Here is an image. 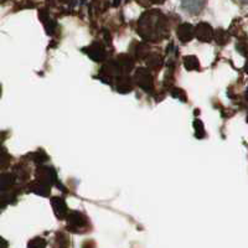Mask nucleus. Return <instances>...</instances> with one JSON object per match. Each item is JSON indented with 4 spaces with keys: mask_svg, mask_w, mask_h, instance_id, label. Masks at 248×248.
Listing matches in <instances>:
<instances>
[{
    "mask_svg": "<svg viewBox=\"0 0 248 248\" xmlns=\"http://www.w3.org/2000/svg\"><path fill=\"white\" fill-rule=\"evenodd\" d=\"M164 24H165V19L159 12L145 13L139 21V25L141 29L140 34H143V36H147V34H150L149 39H152L164 30Z\"/></svg>",
    "mask_w": 248,
    "mask_h": 248,
    "instance_id": "nucleus-1",
    "label": "nucleus"
},
{
    "mask_svg": "<svg viewBox=\"0 0 248 248\" xmlns=\"http://www.w3.org/2000/svg\"><path fill=\"white\" fill-rule=\"evenodd\" d=\"M181 6L189 14H199L205 6L206 0H180Z\"/></svg>",
    "mask_w": 248,
    "mask_h": 248,
    "instance_id": "nucleus-2",
    "label": "nucleus"
},
{
    "mask_svg": "<svg viewBox=\"0 0 248 248\" xmlns=\"http://www.w3.org/2000/svg\"><path fill=\"white\" fill-rule=\"evenodd\" d=\"M195 32L201 41H210V39L212 37V29L209 24H199Z\"/></svg>",
    "mask_w": 248,
    "mask_h": 248,
    "instance_id": "nucleus-3",
    "label": "nucleus"
},
{
    "mask_svg": "<svg viewBox=\"0 0 248 248\" xmlns=\"http://www.w3.org/2000/svg\"><path fill=\"white\" fill-rule=\"evenodd\" d=\"M70 229L75 232H81L85 230V221H83V216H81L79 214H75L74 216H71L70 218Z\"/></svg>",
    "mask_w": 248,
    "mask_h": 248,
    "instance_id": "nucleus-4",
    "label": "nucleus"
},
{
    "mask_svg": "<svg viewBox=\"0 0 248 248\" xmlns=\"http://www.w3.org/2000/svg\"><path fill=\"white\" fill-rule=\"evenodd\" d=\"M194 26H191L190 24H183V25L179 28L178 30V35H179V39L183 40V41H189V40L192 39L194 36Z\"/></svg>",
    "mask_w": 248,
    "mask_h": 248,
    "instance_id": "nucleus-5",
    "label": "nucleus"
},
{
    "mask_svg": "<svg viewBox=\"0 0 248 248\" xmlns=\"http://www.w3.org/2000/svg\"><path fill=\"white\" fill-rule=\"evenodd\" d=\"M13 184H14V175L8 172L0 174V191L8 190Z\"/></svg>",
    "mask_w": 248,
    "mask_h": 248,
    "instance_id": "nucleus-6",
    "label": "nucleus"
},
{
    "mask_svg": "<svg viewBox=\"0 0 248 248\" xmlns=\"http://www.w3.org/2000/svg\"><path fill=\"white\" fill-rule=\"evenodd\" d=\"M46 247V242L45 240L43 238H34L32 241L29 242L28 248H45Z\"/></svg>",
    "mask_w": 248,
    "mask_h": 248,
    "instance_id": "nucleus-7",
    "label": "nucleus"
},
{
    "mask_svg": "<svg viewBox=\"0 0 248 248\" xmlns=\"http://www.w3.org/2000/svg\"><path fill=\"white\" fill-rule=\"evenodd\" d=\"M10 164V156L6 154V152H0V169H5Z\"/></svg>",
    "mask_w": 248,
    "mask_h": 248,
    "instance_id": "nucleus-8",
    "label": "nucleus"
},
{
    "mask_svg": "<svg viewBox=\"0 0 248 248\" xmlns=\"http://www.w3.org/2000/svg\"><path fill=\"white\" fill-rule=\"evenodd\" d=\"M68 247V238L63 234H60L56 240V248H67Z\"/></svg>",
    "mask_w": 248,
    "mask_h": 248,
    "instance_id": "nucleus-9",
    "label": "nucleus"
},
{
    "mask_svg": "<svg viewBox=\"0 0 248 248\" xmlns=\"http://www.w3.org/2000/svg\"><path fill=\"white\" fill-rule=\"evenodd\" d=\"M137 1H138V3L143 6H148L152 4V0H137Z\"/></svg>",
    "mask_w": 248,
    "mask_h": 248,
    "instance_id": "nucleus-10",
    "label": "nucleus"
},
{
    "mask_svg": "<svg viewBox=\"0 0 248 248\" xmlns=\"http://www.w3.org/2000/svg\"><path fill=\"white\" fill-rule=\"evenodd\" d=\"M8 247V242L4 240L3 237H0V248H6Z\"/></svg>",
    "mask_w": 248,
    "mask_h": 248,
    "instance_id": "nucleus-11",
    "label": "nucleus"
},
{
    "mask_svg": "<svg viewBox=\"0 0 248 248\" xmlns=\"http://www.w3.org/2000/svg\"><path fill=\"white\" fill-rule=\"evenodd\" d=\"M165 0H152V4H163Z\"/></svg>",
    "mask_w": 248,
    "mask_h": 248,
    "instance_id": "nucleus-12",
    "label": "nucleus"
},
{
    "mask_svg": "<svg viewBox=\"0 0 248 248\" xmlns=\"http://www.w3.org/2000/svg\"><path fill=\"white\" fill-rule=\"evenodd\" d=\"M241 3H245V4H248V0H240Z\"/></svg>",
    "mask_w": 248,
    "mask_h": 248,
    "instance_id": "nucleus-13",
    "label": "nucleus"
},
{
    "mask_svg": "<svg viewBox=\"0 0 248 248\" xmlns=\"http://www.w3.org/2000/svg\"><path fill=\"white\" fill-rule=\"evenodd\" d=\"M0 94H1V87H0Z\"/></svg>",
    "mask_w": 248,
    "mask_h": 248,
    "instance_id": "nucleus-14",
    "label": "nucleus"
}]
</instances>
